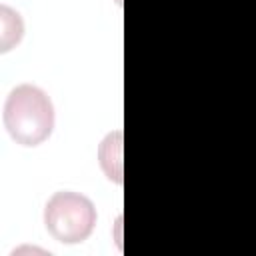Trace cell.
Here are the masks:
<instances>
[{
    "mask_svg": "<svg viewBox=\"0 0 256 256\" xmlns=\"http://www.w3.org/2000/svg\"><path fill=\"white\" fill-rule=\"evenodd\" d=\"M4 126L22 146L42 144L54 128V106L48 94L32 84L16 86L4 104Z\"/></svg>",
    "mask_w": 256,
    "mask_h": 256,
    "instance_id": "cell-1",
    "label": "cell"
},
{
    "mask_svg": "<svg viewBox=\"0 0 256 256\" xmlns=\"http://www.w3.org/2000/svg\"><path fill=\"white\" fill-rule=\"evenodd\" d=\"M44 224L58 242L78 244L92 234L96 224V208L86 196L62 190L46 202Z\"/></svg>",
    "mask_w": 256,
    "mask_h": 256,
    "instance_id": "cell-2",
    "label": "cell"
},
{
    "mask_svg": "<svg viewBox=\"0 0 256 256\" xmlns=\"http://www.w3.org/2000/svg\"><path fill=\"white\" fill-rule=\"evenodd\" d=\"M98 158L104 174L112 182L122 184V130H114L102 140Z\"/></svg>",
    "mask_w": 256,
    "mask_h": 256,
    "instance_id": "cell-3",
    "label": "cell"
},
{
    "mask_svg": "<svg viewBox=\"0 0 256 256\" xmlns=\"http://www.w3.org/2000/svg\"><path fill=\"white\" fill-rule=\"evenodd\" d=\"M0 18H2V52H8L14 44L20 42L24 34V24L20 14L8 6L0 8Z\"/></svg>",
    "mask_w": 256,
    "mask_h": 256,
    "instance_id": "cell-4",
    "label": "cell"
}]
</instances>
